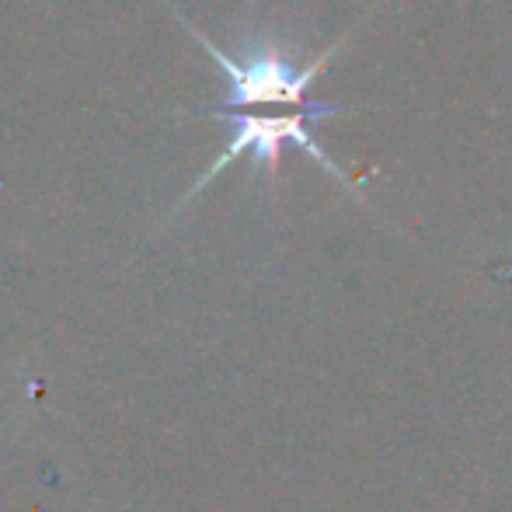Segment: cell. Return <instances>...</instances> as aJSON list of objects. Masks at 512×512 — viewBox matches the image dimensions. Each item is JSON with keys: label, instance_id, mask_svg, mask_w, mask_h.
Returning <instances> with one entry per match:
<instances>
[{"label": "cell", "instance_id": "cell-1", "mask_svg": "<svg viewBox=\"0 0 512 512\" xmlns=\"http://www.w3.org/2000/svg\"><path fill=\"white\" fill-rule=\"evenodd\" d=\"M345 112H349V108L328 105V102L304 105L300 112H293V115H248V112H230V108H216V112H209V115H213V119H220V122H230V129H234V133H230V143L223 147V154L209 164L203 175H199V182L185 192L178 206H185L192 196H196V192H203L206 185L213 182L223 168H227V164H234L237 157H244V154L255 157V164H262L269 175H276L279 150H283V143H297V147L307 150V154L314 157V161L321 164L331 178H338L345 189H352V178L345 175V168H338V164L331 161V154L321 147V143H317V133H314L321 119L345 115Z\"/></svg>", "mask_w": 512, "mask_h": 512}, {"label": "cell", "instance_id": "cell-2", "mask_svg": "<svg viewBox=\"0 0 512 512\" xmlns=\"http://www.w3.org/2000/svg\"><path fill=\"white\" fill-rule=\"evenodd\" d=\"M171 11H175V7H171ZM175 18L182 21L192 35H196L199 46L209 53V60L223 70V77H227V105H230V112H237V108H248V105H304V91L314 84V77L321 74V67L331 60V56H335V49L345 42V39H338L335 46L324 49V53L317 56L314 63H307V67H297L290 56H283V49L269 46V42H262V46H251L248 60L237 63V60H230V56L223 53L216 42H209L182 11H175Z\"/></svg>", "mask_w": 512, "mask_h": 512}]
</instances>
